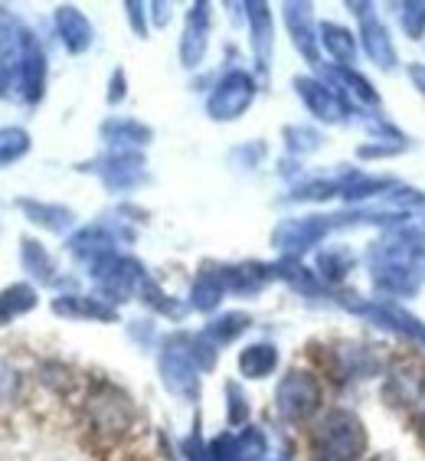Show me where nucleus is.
Segmentation results:
<instances>
[{
	"instance_id": "obj_1",
	"label": "nucleus",
	"mask_w": 425,
	"mask_h": 461,
	"mask_svg": "<svg viewBox=\"0 0 425 461\" xmlns=\"http://www.w3.org/2000/svg\"><path fill=\"white\" fill-rule=\"evenodd\" d=\"M252 95H256V86H252V79H249L246 72H230V76L216 86V92L210 95L206 112H210L216 122H232V118H240L242 112H246Z\"/></svg>"
},
{
	"instance_id": "obj_2",
	"label": "nucleus",
	"mask_w": 425,
	"mask_h": 461,
	"mask_svg": "<svg viewBox=\"0 0 425 461\" xmlns=\"http://www.w3.org/2000/svg\"><path fill=\"white\" fill-rule=\"evenodd\" d=\"M46 92V53L40 40L33 33L23 43V56H20V89L17 98L23 105H40Z\"/></svg>"
},
{
	"instance_id": "obj_3",
	"label": "nucleus",
	"mask_w": 425,
	"mask_h": 461,
	"mask_svg": "<svg viewBox=\"0 0 425 461\" xmlns=\"http://www.w3.org/2000/svg\"><path fill=\"white\" fill-rule=\"evenodd\" d=\"M56 33L69 53H86L92 46V27L76 7H56Z\"/></svg>"
},
{
	"instance_id": "obj_4",
	"label": "nucleus",
	"mask_w": 425,
	"mask_h": 461,
	"mask_svg": "<svg viewBox=\"0 0 425 461\" xmlns=\"http://www.w3.org/2000/svg\"><path fill=\"white\" fill-rule=\"evenodd\" d=\"M206 27H210V7L206 4H196L190 10V20H186L184 30V43H180V56H184V66H196L206 53Z\"/></svg>"
},
{
	"instance_id": "obj_5",
	"label": "nucleus",
	"mask_w": 425,
	"mask_h": 461,
	"mask_svg": "<svg viewBox=\"0 0 425 461\" xmlns=\"http://www.w3.org/2000/svg\"><path fill=\"white\" fill-rule=\"evenodd\" d=\"M17 210L27 216L30 222H36V226H43V230H50V232H66L72 226V220H76L72 210H66V206L40 203V200H30V196H20Z\"/></svg>"
},
{
	"instance_id": "obj_6",
	"label": "nucleus",
	"mask_w": 425,
	"mask_h": 461,
	"mask_svg": "<svg viewBox=\"0 0 425 461\" xmlns=\"http://www.w3.org/2000/svg\"><path fill=\"white\" fill-rule=\"evenodd\" d=\"M314 406V386L304 380V373H292L288 380L278 386V409L288 419H302Z\"/></svg>"
},
{
	"instance_id": "obj_7",
	"label": "nucleus",
	"mask_w": 425,
	"mask_h": 461,
	"mask_svg": "<svg viewBox=\"0 0 425 461\" xmlns=\"http://www.w3.org/2000/svg\"><path fill=\"white\" fill-rule=\"evenodd\" d=\"M36 308V288L27 282H14L7 288H0V328L14 324L17 318L30 314Z\"/></svg>"
},
{
	"instance_id": "obj_8",
	"label": "nucleus",
	"mask_w": 425,
	"mask_h": 461,
	"mask_svg": "<svg viewBox=\"0 0 425 461\" xmlns=\"http://www.w3.org/2000/svg\"><path fill=\"white\" fill-rule=\"evenodd\" d=\"M20 266H23V272L33 276L36 282H43V285L56 282L53 258H50V252H46V246L40 240H30V236L20 240Z\"/></svg>"
},
{
	"instance_id": "obj_9",
	"label": "nucleus",
	"mask_w": 425,
	"mask_h": 461,
	"mask_svg": "<svg viewBox=\"0 0 425 461\" xmlns=\"http://www.w3.org/2000/svg\"><path fill=\"white\" fill-rule=\"evenodd\" d=\"M53 311L62 318H95V321H112L115 311L108 304L95 302V298H79V294H66V298H56Z\"/></svg>"
},
{
	"instance_id": "obj_10",
	"label": "nucleus",
	"mask_w": 425,
	"mask_h": 461,
	"mask_svg": "<svg viewBox=\"0 0 425 461\" xmlns=\"http://www.w3.org/2000/svg\"><path fill=\"white\" fill-rule=\"evenodd\" d=\"M27 154H30V134L23 128H17V124L0 128V167H10V164H17Z\"/></svg>"
},
{
	"instance_id": "obj_11",
	"label": "nucleus",
	"mask_w": 425,
	"mask_h": 461,
	"mask_svg": "<svg viewBox=\"0 0 425 461\" xmlns=\"http://www.w3.org/2000/svg\"><path fill=\"white\" fill-rule=\"evenodd\" d=\"M102 134H105L112 144H148L151 141V128H144L138 122H105L102 124Z\"/></svg>"
},
{
	"instance_id": "obj_12",
	"label": "nucleus",
	"mask_w": 425,
	"mask_h": 461,
	"mask_svg": "<svg viewBox=\"0 0 425 461\" xmlns=\"http://www.w3.org/2000/svg\"><path fill=\"white\" fill-rule=\"evenodd\" d=\"M240 366L246 376H266L268 370L275 366V347L268 344H256V347H249V350H242L240 357Z\"/></svg>"
},
{
	"instance_id": "obj_13",
	"label": "nucleus",
	"mask_w": 425,
	"mask_h": 461,
	"mask_svg": "<svg viewBox=\"0 0 425 461\" xmlns=\"http://www.w3.org/2000/svg\"><path fill=\"white\" fill-rule=\"evenodd\" d=\"M220 294H222V288L216 278L200 276V282L194 285V308H200V311L216 308V304H220Z\"/></svg>"
},
{
	"instance_id": "obj_14",
	"label": "nucleus",
	"mask_w": 425,
	"mask_h": 461,
	"mask_svg": "<svg viewBox=\"0 0 425 461\" xmlns=\"http://www.w3.org/2000/svg\"><path fill=\"white\" fill-rule=\"evenodd\" d=\"M242 328H249V318H242V314H226V318L216 321V324H212L210 330H212V334H216L220 340H232Z\"/></svg>"
},
{
	"instance_id": "obj_15",
	"label": "nucleus",
	"mask_w": 425,
	"mask_h": 461,
	"mask_svg": "<svg viewBox=\"0 0 425 461\" xmlns=\"http://www.w3.org/2000/svg\"><path fill=\"white\" fill-rule=\"evenodd\" d=\"M124 98V76L118 72L115 79H112V92H108V102H122Z\"/></svg>"
},
{
	"instance_id": "obj_16",
	"label": "nucleus",
	"mask_w": 425,
	"mask_h": 461,
	"mask_svg": "<svg viewBox=\"0 0 425 461\" xmlns=\"http://www.w3.org/2000/svg\"><path fill=\"white\" fill-rule=\"evenodd\" d=\"M128 10H131V23L138 33H144V17H141V7L138 4H128Z\"/></svg>"
}]
</instances>
